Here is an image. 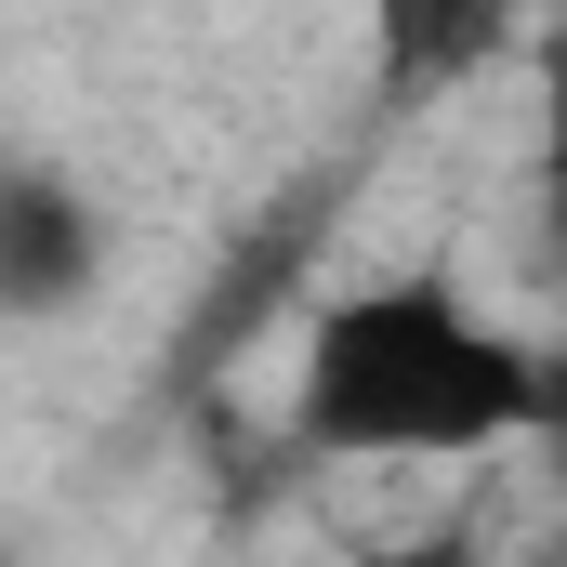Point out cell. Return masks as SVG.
Wrapping results in <instances>:
<instances>
[{
  "label": "cell",
  "instance_id": "3957f363",
  "mask_svg": "<svg viewBox=\"0 0 567 567\" xmlns=\"http://www.w3.org/2000/svg\"><path fill=\"white\" fill-rule=\"evenodd\" d=\"M383 66H396V93H449L462 66H488V53H515L528 40V0H383Z\"/></svg>",
  "mask_w": 567,
  "mask_h": 567
},
{
  "label": "cell",
  "instance_id": "6da1fadb",
  "mask_svg": "<svg viewBox=\"0 0 567 567\" xmlns=\"http://www.w3.org/2000/svg\"><path fill=\"white\" fill-rule=\"evenodd\" d=\"M290 435L317 462H488L542 435V357L449 278H370L317 303L290 357Z\"/></svg>",
  "mask_w": 567,
  "mask_h": 567
},
{
  "label": "cell",
  "instance_id": "5b68a950",
  "mask_svg": "<svg viewBox=\"0 0 567 567\" xmlns=\"http://www.w3.org/2000/svg\"><path fill=\"white\" fill-rule=\"evenodd\" d=\"M370 567H502V555H475V542H396V555H370Z\"/></svg>",
  "mask_w": 567,
  "mask_h": 567
},
{
  "label": "cell",
  "instance_id": "7a4b0ae2",
  "mask_svg": "<svg viewBox=\"0 0 567 567\" xmlns=\"http://www.w3.org/2000/svg\"><path fill=\"white\" fill-rule=\"evenodd\" d=\"M106 278V212L53 158H0V330H40Z\"/></svg>",
  "mask_w": 567,
  "mask_h": 567
},
{
  "label": "cell",
  "instance_id": "8992f818",
  "mask_svg": "<svg viewBox=\"0 0 567 567\" xmlns=\"http://www.w3.org/2000/svg\"><path fill=\"white\" fill-rule=\"evenodd\" d=\"M542 449H567V357H542Z\"/></svg>",
  "mask_w": 567,
  "mask_h": 567
},
{
  "label": "cell",
  "instance_id": "277c9868",
  "mask_svg": "<svg viewBox=\"0 0 567 567\" xmlns=\"http://www.w3.org/2000/svg\"><path fill=\"white\" fill-rule=\"evenodd\" d=\"M528 172H542V225L567 251V40H542V145H528Z\"/></svg>",
  "mask_w": 567,
  "mask_h": 567
}]
</instances>
